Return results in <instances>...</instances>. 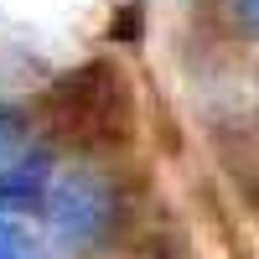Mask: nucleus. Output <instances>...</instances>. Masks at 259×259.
Wrapping results in <instances>:
<instances>
[{
  "label": "nucleus",
  "instance_id": "obj_1",
  "mask_svg": "<svg viewBox=\"0 0 259 259\" xmlns=\"http://www.w3.org/2000/svg\"><path fill=\"white\" fill-rule=\"evenodd\" d=\"M41 212H47V233L62 249H83L109 218V192L89 171H62L41 197Z\"/></svg>",
  "mask_w": 259,
  "mask_h": 259
},
{
  "label": "nucleus",
  "instance_id": "obj_2",
  "mask_svg": "<svg viewBox=\"0 0 259 259\" xmlns=\"http://www.w3.org/2000/svg\"><path fill=\"white\" fill-rule=\"evenodd\" d=\"M47 187H52V156L47 150H21V156L0 171V218L41 207Z\"/></svg>",
  "mask_w": 259,
  "mask_h": 259
},
{
  "label": "nucleus",
  "instance_id": "obj_3",
  "mask_svg": "<svg viewBox=\"0 0 259 259\" xmlns=\"http://www.w3.org/2000/svg\"><path fill=\"white\" fill-rule=\"evenodd\" d=\"M21 150H26V140H21V114L16 109H0V171H6Z\"/></svg>",
  "mask_w": 259,
  "mask_h": 259
},
{
  "label": "nucleus",
  "instance_id": "obj_4",
  "mask_svg": "<svg viewBox=\"0 0 259 259\" xmlns=\"http://www.w3.org/2000/svg\"><path fill=\"white\" fill-rule=\"evenodd\" d=\"M0 259H31V233L16 218H0Z\"/></svg>",
  "mask_w": 259,
  "mask_h": 259
},
{
  "label": "nucleus",
  "instance_id": "obj_5",
  "mask_svg": "<svg viewBox=\"0 0 259 259\" xmlns=\"http://www.w3.org/2000/svg\"><path fill=\"white\" fill-rule=\"evenodd\" d=\"M233 21H239V26H249V31L259 36V0H233Z\"/></svg>",
  "mask_w": 259,
  "mask_h": 259
}]
</instances>
